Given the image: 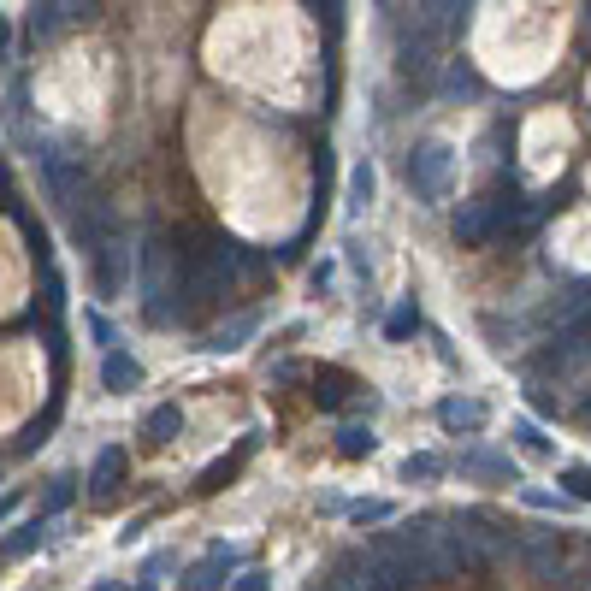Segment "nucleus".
Here are the masks:
<instances>
[{
	"label": "nucleus",
	"instance_id": "1",
	"mask_svg": "<svg viewBox=\"0 0 591 591\" xmlns=\"http://www.w3.org/2000/svg\"><path fill=\"white\" fill-rule=\"evenodd\" d=\"M444 172H450V148H444V142H420L414 160H408V178H414L426 196H438V190H444Z\"/></svg>",
	"mask_w": 591,
	"mask_h": 591
},
{
	"label": "nucleus",
	"instance_id": "2",
	"mask_svg": "<svg viewBox=\"0 0 591 591\" xmlns=\"http://www.w3.org/2000/svg\"><path fill=\"white\" fill-rule=\"evenodd\" d=\"M444 89H450V95H473V89H479V77H473L467 66H450V77H444Z\"/></svg>",
	"mask_w": 591,
	"mask_h": 591
},
{
	"label": "nucleus",
	"instance_id": "3",
	"mask_svg": "<svg viewBox=\"0 0 591 591\" xmlns=\"http://www.w3.org/2000/svg\"><path fill=\"white\" fill-rule=\"evenodd\" d=\"M107 385H136V367L125 361V355H113V361H107Z\"/></svg>",
	"mask_w": 591,
	"mask_h": 591
},
{
	"label": "nucleus",
	"instance_id": "4",
	"mask_svg": "<svg viewBox=\"0 0 591 591\" xmlns=\"http://www.w3.org/2000/svg\"><path fill=\"white\" fill-rule=\"evenodd\" d=\"M568 485H574L580 497H591V473H586V467H574V473H568Z\"/></svg>",
	"mask_w": 591,
	"mask_h": 591
},
{
	"label": "nucleus",
	"instance_id": "5",
	"mask_svg": "<svg viewBox=\"0 0 591 591\" xmlns=\"http://www.w3.org/2000/svg\"><path fill=\"white\" fill-rule=\"evenodd\" d=\"M6 48H12V30H6V18H0V60H6Z\"/></svg>",
	"mask_w": 591,
	"mask_h": 591
}]
</instances>
